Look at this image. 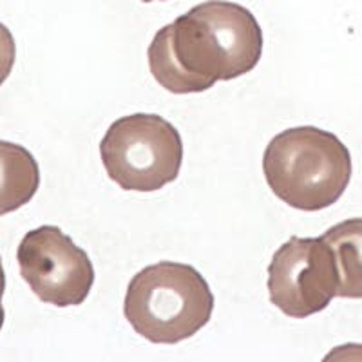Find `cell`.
I'll return each mask as SVG.
<instances>
[{
	"label": "cell",
	"mask_w": 362,
	"mask_h": 362,
	"mask_svg": "<svg viewBox=\"0 0 362 362\" xmlns=\"http://www.w3.org/2000/svg\"><path fill=\"white\" fill-rule=\"evenodd\" d=\"M263 54V29L243 6L206 0L154 35L148 69L173 95H194L250 73Z\"/></svg>",
	"instance_id": "cell-1"
},
{
	"label": "cell",
	"mask_w": 362,
	"mask_h": 362,
	"mask_svg": "<svg viewBox=\"0 0 362 362\" xmlns=\"http://www.w3.org/2000/svg\"><path fill=\"white\" fill-rule=\"evenodd\" d=\"M351 154L334 132L313 125L274 136L263 156L268 187L296 210L317 212L337 203L351 181Z\"/></svg>",
	"instance_id": "cell-2"
},
{
	"label": "cell",
	"mask_w": 362,
	"mask_h": 362,
	"mask_svg": "<svg viewBox=\"0 0 362 362\" xmlns=\"http://www.w3.org/2000/svg\"><path fill=\"white\" fill-rule=\"evenodd\" d=\"M214 296L190 264L161 261L138 272L127 286L124 313L138 335L154 344H177L209 325Z\"/></svg>",
	"instance_id": "cell-3"
},
{
	"label": "cell",
	"mask_w": 362,
	"mask_h": 362,
	"mask_svg": "<svg viewBox=\"0 0 362 362\" xmlns=\"http://www.w3.org/2000/svg\"><path fill=\"white\" fill-rule=\"evenodd\" d=\"M100 156L118 187L154 192L177 180L183 141L163 116L136 112L111 124L100 141Z\"/></svg>",
	"instance_id": "cell-4"
},
{
	"label": "cell",
	"mask_w": 362,
	"mask_h": 362,
	"mask_svg": "<svg viewBox=\"0 0 362 362\" xmlns=\"http://www.w3.org/2000/svg\"><path fill=\"white\" fill-rule=\"evenodd\" d=\"M17 261L31 292L58 308L82 305L95 284L89 255L58 226L29 230L18 245Z\"/></svg>",
	"instance_id": "cell-5"
},
{
	"label": "cell",
	"mask_w": 362,
	"mask_h": 362,
	"mask_svg": "<svg viewBox=\"0 0 362 362\" xmlns=\"http://www.w3.org/2000/svg\"><path fill=\"white\" fill-rule=\"evenodd\" d=\"M339 292L334 252L321 238H292L268 267L272 305L284 315L305 319L328 308Z\"/></svg>",
	"instance_id": "cell-6"
},
{
	"label": "cell",
	"mask_w": 362,
	"mask_h": 362,
	"mask_svg": "<svg viewBox=\"0 0 362 362\" xmlns=\"http://www.w3.org/2000/svg\"><path fill=\"white\" fill-rule=\"evenodd\" d=\"M40 187V167L28 148L0 140V216L11 214L33 199Z\"/></svg>",
	"instance_id": "cell-7"
},
{
	"label": "cell",
	"mask_w": 362,
	"mask_h": 362,
	"mask_svg": "<svg viewBox=\"0 0 362 362\" xmlns=\"http://www.w3.org/2000/svg\"><path fill=\"white\" fill-rule=\"evenodd\" d=\"M322 239L334 252L337 264V297L362 299V218L337 223Z\"/></svg>",
	"instance_id": "cell-8"
},
{
	"label": "cell",
	"mask_w": 362,
	"mask_h": 362,
	"mask_svg": "<svg viewBox=\"0 0 362 362\" xmlns=\"http://www.w3.org/2000/svg\"><path fill=\"white\" fill-rule=\"evenodd\" d=\"M15 60H17L15 37L11 35L8 25L0 22V86L9 78L13 66H15Z\"/></svg>",
	"instance_id": "cell-9"
},
{
	"label": "cell",
	"mask_w": 362,
	"mask_h": 362,
	"mask_svg": "<svg viewBox=\"0 0 362 362\" xmlns=\"http://www.w3.org/2000/svg\"><path fill=\"white\" fill-rule=\"evenodd\" d=\"M4 292H6V274H4V267H2V259H0V332H2V326H4V321H6V310H4V305H2Z\"/></svg>",
	"instance_id": "cell-10"
},
{
	"label": "cell",
	"mask_w": 362,
	"mask_h": 362,
	"mask_svg": "<svg viewBox=\"0 0 362 362\" xmlns=\"http://www.w3.org/2000/svg\"><path fill=\"white\" fill-rule=\"evenodd\" d=\"M144 2H154V0H144Z\"/></svg>",
	"instance_id": "cell-11"
}]
</instances>
